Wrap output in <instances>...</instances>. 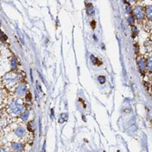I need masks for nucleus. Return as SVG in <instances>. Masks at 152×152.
Instances as JSON below:
<instances>
[]
</instances>
